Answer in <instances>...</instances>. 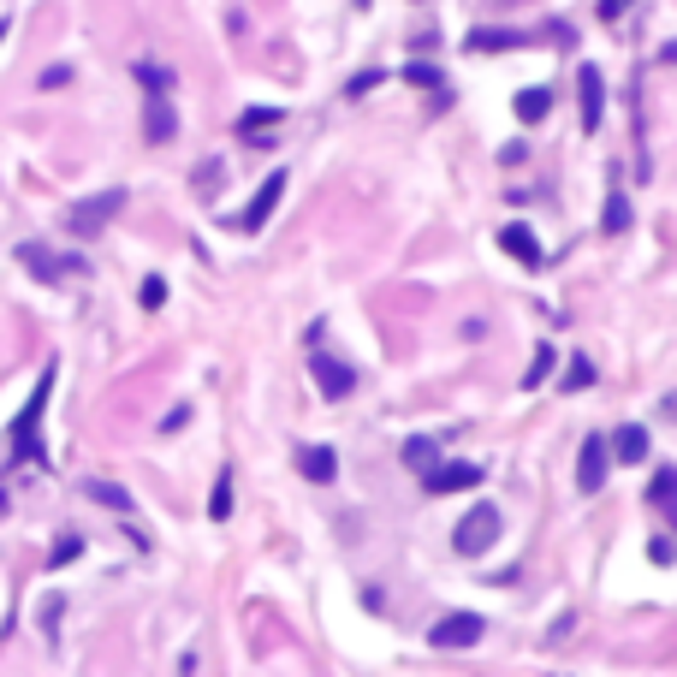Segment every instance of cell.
I'll list each match as a JSON object with an SVG mask.
<instances>
[{"mask_svg": "<svg viewBox=\"0 0 677 677\" xmlns=\"http://www.w3.org/2000/svg\"><path fill=\"white\" fill-rule=\"evenodd\" d=\"M172 131H179V119H172L167 96H149V113H143V137H149V143H172Z\"/></svg>", "mask_w": 677, "mask_h": 677, "instance_id": "cell-13", "label": "cell"}, {"mask_svg": "<svg viewBox=\"0 0 677 677\" xmlns=\"http://www.w3.org/2000/svg\"><path fill=\"white\" fill-rule=\"evenodd\" d=\"M84 494L96 499V505L119 511V517H125V511H131V494H125V487H119V481H101V476H89V481H84Z\"/></svg>", "mask_w": 677, "mask_h": 677, "instance_id": "cell-15", "label": "cell"}, {"mask_svg": "<svg viewBox=\"0 0 677 677\" xmlns=\"http://www.w3.org/2000/svg\"><path fill=\"white\" fill-rule=\"evenodd\" d=\"M167 303V280H143V310H161Z\"/></svg>", "mask_w": 677, "mask_h": 677, "instance_id": "cell-28", "label": "cell"}, {"mask_svg": "<svg viewBox=\"0 0 677 677\" xmlns=\"http://www.w3.org/2000/svg\"><path fill=\"white\" fill-rule=\"evenodd\" d=\"M36 84H42V89H66V84H71V66H48Z\"/></svg>", "mask_w": 677, "mask_h": 677, "instance_id": "cell-30", "label": "cell"}, {"mask_svg": "<svg viewBox=\"0 0 677 677\" xmlns=\"http://www.w3.org/2000/svg\"><path fill=\"white\" fill-rule=\"evenodd\" d=\"M529 36H517V30H476L469 36V54H505V48H523Z\"/></svg>", "mask_w": 677, "mask_h": 677, "instance_id": "cell-16", "label": "cell"}, {"mask_svg": "<svg viewBox=\"0 0 677 677\" xmlns=\"http://www.w3.org/2000/svg\"><path fill=\"white\" fill-rule=\"evenodd\" d=\"M18 262H30V274H36V280H48V285L60 280V262L42 250V244H18Z\"/></svg>", "mask_w": 677, "mask_h": 677, "instance_id": "cell-18", "label": "cell"}, {"mask_svg": "<svg viewBox=\"0 0 677 677\" xmlns=\"http://www.w3.org/2000/svg\"><path fill=\"white\" fill-rule=\"evenodd\" d=\"M600 226H607L612 238H618V232H630V197H624V190H612V197H607V209H600Z\"/></svg>", "mask_w": 677, "mask_h": 677, "instance_id": "cell-20", "label": "cell"}, {"mask_svg": "<svg viewBox=\"0 0 677 677\" xmlns=\"http://www.w3.org/2000/svg\"><path fill=\"white\" fill-rule=\"evenodd\" d=\"M137 84L149 89V96H167V89H172V71H167V66H137Z\"/></svg>", "mask_w": 677, "mask_h": 677, "instance_id": "cell-25", "label": "cell"}, {"mask_svg": "<svg viewBox=\"0 0 677 677\" xmlns=\"http://www.w3.org/2000/svg\"><path fill=\"white\" fill-rule=\"evenodd\" d=\"M481 635H487V618H481V612H446V618L428 630V648H440V654H464V648H476Z\"/></svg>", "mask_w": 677, "mask_h": 677, "instance_id": "cell-2", "label": "cell"}, {"mask_svg": "<svg viewBox=\"0 0 677 677\" xmlns=\"http://www.w3.org/2000/svg\"><path fill=\"white\" fill-rule=\"evenodd\" d=\"M310 375H315V386H321V398H351V386H357V368L327 357V351L310 357Z\"/></svg>", "mask_w": 677, "mask_h": 677, "instance_id": "cell-7", "label": "cell"}, {"mask_svg": "<svg viewBox=\"0 0 677 677\" xmlns=\"http://www.w3.org/2000/svg\"><path fill=\"white\" fill-rule=\"evenodd\" d=\"M577 107H582V131H600L607 125V78L594 66L577 71Z\"/></svg>", "mask_w": 677, "mask_h": 677, "instance_id": "cell-5", "label": "cell"}, {"mask_svg": "<svg viewBox=\"0 0 677 677\" xmlns=\"http://www.w3.org/2000/svg\"><path fill=\"white\" fill-rule=\"evenodd\" d=\"M660 60H677V42H672V48H665V54H660Z\"/></svg>", "mask_w": 677, "mask_h": 677, "instance_id": "cell-33", "label": "cell"}, {"mask_svg": "<svg viewBox=\"0 0 677 677\" xmlns=\"http://www.w3.org/2000/svg\"><path fill=\"white\" fill-rule=\"evenodd\" d=\"M381 78H386V71H357L351 84H345V96H368V89L381 84Z\"/></svg>", "mask_w": 677, "mask_h": 677, "instance_id": "cell-27", "label": "cell"}, {"mask_svg": "<svg viewBox=\"0 0 677 677\" xmlns=\"http://www.w3.org/2000/svg\"><path fill=\"white\" fill-rule=\"evenodd\" d=\"M660 410H665V416H677V393H665V404H660Z\"/></svg>", "mask_w": 677, "mask_h": 677, "instance_id": "cell-32", "label": "cell"}, {"mask_svg": "<svg viewBox=\"0 0 677 677\" xmlns=\"http://www.w3.org/2000/svg\"><path fill=\"white\" fill-rule=\"evenodd\" d=\"M499 535V511L494 505H469L464 517H458V529H451V547L464 552V559H476V552H487Z\"/></svg>", "mask_w": 677, "mask_h": 677, "instance_id": "cell-3", "label": "cell"}, {"mask_svg": "<svg viewBox=\"0 0 677 677\" xmlns=\"http://www.w3.org/2000/svg\"><path fill=\"white\" fill-rule=\"evenodd\" d=\"M607 446H612V464H642V458H648V428L624 422L618 434L607 440Z\"/></svg>", "mask_w": 677, "mask_h": 677, "instance_id": "cell-12", "label": "cell"}, {"mask_svg": "<svg viewBox=\"0 0 677 677\" xmlns=\"http://www.w3.org/2000/svg\"><path fill=\"white\" fill-rule=\"evenodd\" d=\"M404 464L416 469V476H428V469L440 464V458H434V440H428V434H410V440H404Z\"/></svg>", "mask_w": 677, "mask_h": 677, "instance_id": "cell-19", "label": "cell"}, {"mask_svg": "<svg viewBox=\"0 0 677 677\" xmlns=\"http://www.w3.org/2000/svg\"><path fill=\"white\" fill-rule=\"evenodd\" d=\"M404 78H410L416 89H434V84H440V71H434V66H404Z\"/></svg>", "mask_w": 677, "mask_h": 677, "instance_id": "cell-29", "label": "cell"}, {"mask_svg": "<svg viewBox=\"0 0 677 677\" xmlns=\"http://www.w3.org/2000/svg\"><path fill=\"white\" fill-rule=\"evenodd\" d=\"M648 505H660L665 517L677 523V469H672V464L654 469V481H648Z\"/></svg>", "mask_w": 677, "mask_h": 677, "instance_id": "cell-14", "label": "cell"}, {"mask_svg": "<svg viewBox=\"0 0 677 677\" xmlns=\"http://www.w3.org/2000/svg\"><path fill=\"white\" fill-rule=\"evenodd\" d=\"M624 13V0H600V18H618Z\"/></svg>", "mask_w": 677, "mask_h": 677, "instance_id": "cell-31", "label": "cell"}, {"mask_svg": "<svg viewBox=\"0 0 677 677\" xmlns=\"http://www.w3.org/2000/svg\"><path fill=\"white\" fill-rule=\"evenodd\" d=\"M0 505H6V499H0Z\"/></svg>", "mask_w": 677, "mask_h": 677, "instance_id": "cell-34", "label": "cell"}, {"mask_svg": "<svg viewBox=\"0 0 677 677\" xmlns=\"http://www.w3.org/2000/svg\"><path fill=\"white\" fill-rule=\"evenodd\" d=\"M607 464H612V446L600 434H589L582 451H577V487L582 494H600V487H607Z\"/></svg>", "mask_w": 677, "mask_h": 677, "instance_id": "cell-6", "label": "cell"}, {"mask_svg": "<svg viewBox=\"0 0 677 677\" xmlns=\"http://www.w3.org/2000/svg\"><path fill=\"white\" fill-rule=\"evenodd\" d=\"M78 552H84V541H78V535H71V529H66V535L54 541V552H48V564H54V570H66V564L78 559Z\"/></svg>", "mask_w": 677, "mask_h": 677, "instance_id": "cell-26", "label": "cell"}, {"mask_svg": "<svg viewBox=\"0 0 677 677\" xmlns=\"http://www.w3.org/2000/svg\"><path fill=\"white\" fill-rule=\"evenodd\" d=\"M422 481H428V494H464V487L481 481V469L476 464H434Z\"/></svg>", "mask_w": 677, "mask_h": 677, "instance_id": "cell-9", "label": "cell"}, {"mask_svg": "<svg viewBox=\"0 0 677 677\" xmlns=\"http://www.w3.org/2000/svg\"><path fill=\"white\" fill-rule=\"evenodd\" d=\"M511 107H517L523 125H541V119L552 113V96H547V89H517V101H511Z\"/></svg>", "mask_w": 677, "mask_h": 677, "instance_id": "cell-17", "label": "cell"}, {"mask_svg": "<svg viewBox=\"0 0 677 677\" xmlns=\"http://www.w3.org/2000/svg\"><path fill=\"white\" fill-rule=\"evenodd\" d=\"M125 190H119V184H113V190H96V197H84V202H78V209H71V232H78V238H89V232H101V226H107L113 220V214H125Z\"/></svg>", "mask_w": 677, "mask_h": 677, "instance_id": "cell-4", "label": "cell"}, {"mask_svg": "<svg viewBox=\"0 0 677 677\" xmlns=\"http://www.w3.org/2000/svg\"><path fill=\"white\" fill-rule=\"evenodd\" d=\"M552 363H559V357H552V351H547V345H541V351H535V363L523 368V386H529V393H535V386H541V381H552Z\"/></svg>", "mask_w": 677, "mask_h": 677, "instance_id": "cell-24", "label": "cell"}, {"mask_svg": "<svg viewBox=\"0 0 677 677\" xmlns=\"http://www.w3.org/2000/svg\"><path fill=\"white\" fill-rule=\"evenodd\" d=\"M499 250H505V255H517L523 268H541V244H535V232H529L523 220H511L505 232H499Z\"/></svg>", "mask_w": 677, "mask_h": 677, "instance_id": "cell-11", "label": "cell"}, {"mask_svg": "<svg viewBox=\"0 0 677 677\" xmlns=\"http://www.w3.org/2000/svg\"><path fill=\"white\" fill-rule=\"evenodd\" d=\"M559 386H564V393H582V386H594V363H589V357H570V368L559 375Z\"/></svg>", "mask_w": 677, "mask_h": 677, "instance_id": "cell-22", "label": "cell"}, {"mask_svg": "<svg viewBox=\"0 0 677 677\" xmlns=\"http://www.w3.org/2000/svg\"><path fill=\"white\" fill-rule=\"evenodd\" d=\"M268 125H280V107H244V113H238V131H244V137H255V131H268Z\"/></svg>", "mask_w": 677, "mask_h": 677, "instance_id": "cell-23", "label": "cell"}, {"mask_svg": "<svg viewBox=\"0 0 677 677\" xmlns=\"http://www.w3.org/2000/svg\"><path fill=\"white\" fill-rule=\"evenodd\" d=\"M297 469H303V481L327 487V481L338 476V451L333 446H303V451H297Z\"/></svg>", "mask_w": 677, "mask_h": 677, "instance_id": "cell-10", "label": "cell"}, {"mask_svg": "<svg viewBox=\"0 0 677 677\" xmlns=\"http://www.w3.org/2000/svg\"><path fill=\"white\" fill-rule=\"evenodd\" d=\"M209 517H214V523H226V517H232V469H220V476H214V499H209Z\"/></svg>", "mask_w": 677, "mask_h": 677, "instance_id": "cell-21", "label": "cell"}, {"mask_svg": "<svg viewBox=\"0 0 677 677\" xmlns=\"http://www.w3.org/2000/svg\"><path fill=\"white\" fill-rule=\"evenodd\" d=\"M54 375H60V368L48 363V368H42V381H36V393H30V404L18 410V422H13V464H36V458H42V446H36V422H42V410H48Z\"/></svg>", "mask_w": 677, "mask_h": 677, "instance_id": "cell-1", "label": "cell"}, {"mask_svg": "<svg viewBox=\"0 0 677 677\" xmlns=\"http://www.w3.org/2000/svg\"><path fill=\"white\" fill-rule=\"evenodd\" d=\"M280 197H285V172H268V179H262V190L244 202L238 226H244V232H262V226H268V214L280 209Z\"/></svg>", "mask_w": 677, "mask_h": 677, "instance_id": "cell-8", "label": "cell"}]
</instances>
